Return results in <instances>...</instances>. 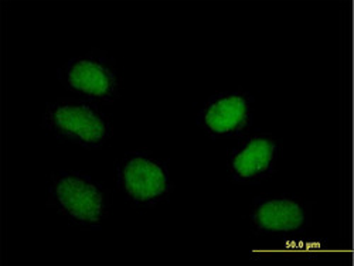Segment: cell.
I'll return each mask as SVG.
<instances>
[{"instance_id": "277c9868", "label": "cell", "mask_w": 354, "mask_h": 266, "mask_svg": "<svg viewBox=\"0 0 354 266\" xmlns=\"http://www.w3.org/2000/svg\"><path fill=\"white\" fill-rule=\"evenodd\" d=\"M57 79L78 98L98 105H112L120 99L122 91L116 60L98 47L67 60L57 70Z\"/></svg>"}, {"instance_id": "7a4b0ae2", "label": "cell", "mask_w": 354, "mask_h": 266, "mask_svg": "<svg viewBox=\"0 0 354 266\" xmlns=\"http://www.w3.org/2000/svg\"><path fill=\"white\" fill-rule=\"evenodd\" d=\"M43 131L60 143L100 151L109 142L113 128L98 104L82 98H57L44 106Z\"/></svg>"}, {"instance_id": "5b68a950", "label": "cell", "mask_w": 354, "mask_h": 266, "mask_svg": "<svg viewBox=\"0 0 354 266\" xmlns=\"http://www.w3.org/2000/svg\"><path fill=\"white\" fill-rule=\"evenodd\" d=\"M248 222L258 236L297 238L312 224V204L295 194H259L251 201Z\"/></svg>"}, {"instance_id": "52a82bcc", "label": "cell", "mask_w": 354, "mask_h": 266, "mask_svg": "<svg viewBox=\"0 0 354 266\" xmlns=\"http://www.w3.org/2000/svg\"><path fill=\"white\" fill-rule=\"evenodd\" d=\"M254 105V95L244 88L216 93L198 109L196 125L212 140L239 139L252 128Z\"/></svg>"}, {"instance_id": "6da1fadb", "label": "cell", "mask_w": 354, "mask_h": 266, "mask_svg": "<svg viewBox=\"0 0 354 266\" xmlns=\"http://www.w3.org/2000/svg\"><path fill=\"white\" fill-rule=\"evenodd\" d=\"M46 207L85 231H100L109 216L111 198L94 177L78 170H55L48 175Z\"/></svg>"}, {"instance_id": "3957f363", "label": "cell", "mask_w": 354, "mask_h": 266, "mask_svg": "<svg viewBox=\"0 0 354 266\" xmlns=\"http://www.w3.org/2000/svg\"><path fill=\"white\" fill-rule=\"evenodd\" d=\"M116 190L139 213L152 211L174 191L169 166L151 151L127 152L115 167Z\"/></svg>"}, {"instance_id": "8992f818", "label": "cell", "mask_w": 354, "mask_h": 266, "mask_svg": "<svg viewBox=\"0 0 354 266\" xmlns=\"http://www.w3.org/2000/svg\"><path fill=\"white\" fill-rule=\"evenodd\" d=\"M282 143L271 132L254 131L239 137L228 151V180L237 186H258L277 173Z\"/></svg>"}]
</instances>
